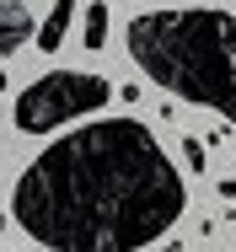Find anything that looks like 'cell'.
<instances>
[{"instance_id": "8992f818", "label": "cell", "mask_w": 236, "mask_h": 252, "mask_svg": "<svg viewBox=\"0 0 236 252\" xmlns=\"http://www.w3.org/2000/svg\"><path fill=\"white\" fill-rule=\"evenodd\" d=\"M81 43H86V49H107V5H102V0H92V5H86Z\"/></svg>"}, {"instance_id": "7a4b0ae2", "label": "cell", "mask_w": 236, "mask_h": 252, "mask_svg": "<svg viewBox=\"0 0 236 252\" xmlns=\"http://www.w3.org/2000/svg\"><path fill=\"white\" fill-rule=\"evenodd\" d=\"M129 59L145 75L236 124V16L231 11H145L129 22Z\"/></svg>"}, {"instance_id": "ba28073f", "label": "cell", "mask_w": 236, "mask_h": 252, "mask_svg": "<svg viewBox=\"0 0 236 252\" xmlns=\"http://www.w3.org/2000/svg\"><path fill=\"white\" fill-rule=\"evenodd\" d=\"M220 193H226V199H231V204H236V183H220Z\"/></svg>"}, {"instance_id": "52a82bcc", "label": "cell", "mask_w": 236, "mask_h": 252, "mask_svg": "<svg viewBox=\"0 0 236 252\" xmlns=\"http://www.w3.org/2000/svg\"><path fill=\"white\" fill-rule=\"evenodd\" d=\"M183 161H188V172H204V140H183Z\"/></svg>"}, {"instance_id": "6da1fadb", "label": "cell", "mask_w": 236, "mask_h": 252, "mask_svg": "<svg viewBox=\"0 0 236 252\" xmlns=\"http://www.w3.org/2000/svg\"><path fill=\"white\" fill-rule=\"evenodd\" d=\"M183 209V172L135 118H102L54 140L11 188L16 225L48 252H140Z\"/></svg>"}, {"instance_id": "277c9868", "label": "cell", "mask_w": 236, "mask_h": 252, "mask_svg": "<svg viewBox=\"0 0 236 252\" xmlns=\"http://www.w3.org/2000/svg\"><path fill=\"white\" fill-rule=\"evenodd\" d=\"M33 32V16H27V0H0V54H16Z\"/></svg>"}, {"instance_id": "5b68a950", "label": "cell", "mask_w": 236, "mask_h": 252, "mask_svg": "<svg viewBox=\"0 0 236 252\" xmlns=\"http://www.w3.org/2000/svg\"><path fill=\"white\" fill-rule=\"evenodd\" d=\"M70 22H75V0H54V5H48V16H43V27H38V38H33V43H38L43 54H54L59 43H65V38H70Z\"/></svg>"}, {"instance_id": "3957f363", "label": "cell", "mask_w": 236, "mask_h": 252, "mask_svg": "<svg viewBox=\"0 0 236 252\" xmlns=\"http://www.w3.org/2000/svg\"><path fill=\"white\" fill-rule=\"evenodd\" d=\"M107 97H113L107 75H92V70H48V75H38L16 97L11 118H16L22 134H48L59 124H75V118H86L97 107H107Z\"/></svg>"}]
</instances>
